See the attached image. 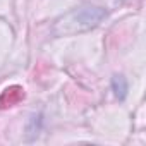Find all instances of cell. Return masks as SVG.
Returning a JSON list of instances; mask_svg holds the SVG:
<instances>
[{
    "mask_svg": "<svg viewBox=\"0 0 146 146\" xmlns=\"http://www.w3.org/2000/svg\"><path fill=\"white\" fill-rule=\"evenodd\" d=\"M24 100V90L21 86H9L0 93V110H7Z\"/></svg>",
    "mask_w": 146,
    "mask_h": 146,
    "instance_id": "obj_1",
    "label": "cell"
}]
</instances>
